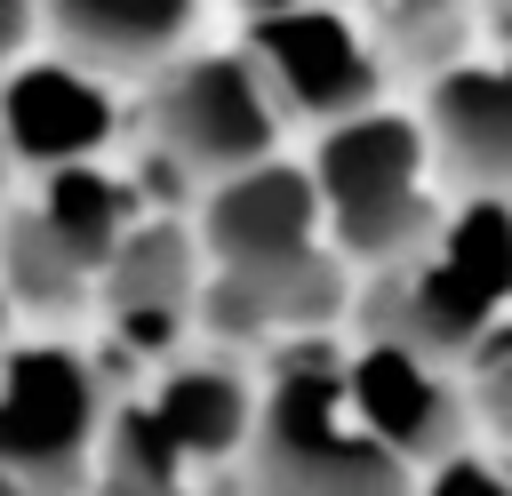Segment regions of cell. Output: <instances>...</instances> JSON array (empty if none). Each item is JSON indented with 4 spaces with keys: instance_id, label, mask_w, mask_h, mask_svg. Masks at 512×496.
<instances>
[{
    "instance_id": "obj_17",
    "label": "cell",
    "mask_w": 512,
    "mask_h": 496,
    "mask_svg": "<svg viewBox=\"0 0 512 496\" xmlns=\"http://www.w3.org/2000/svg\"><path fill=\"white\" fill-rule=\"evenodd\" d=\"M440 496H504V488H496L488 472H472V464H456V472L440 480Z\"/></svg>"
},
{
    "instance_id": "obj_5",
    "label": "cell",
    "mask_w": 512,
    "mask_h": 496,
    "mask_svg": "<svg viewBox=\"0 0 512 496\" xmlns=\"http://www.w3.org/2000/svg\"><path fill=\"white\" fill-rule=\"evenodd\" d=\"M88 432V376L64 352H32L0 384V464H64Z\"/></svg>"
},
{
    "instance_id": "obj_4",
    "label": "cell",
    "mask_w": 512,
    "mask_h": 496,
    "mask_svg": "<svg viewBox=\"0 0 512 496\" xmlns=\"http://www.w3.org/2000/svg\"><path fill=\"white\" fill-rule=\"evenodd\" d=\"M160 128L184 160L200 168H240L272 144V112H264V88L240 72V64H192L168 104H160Z\"/></svg>"
},
{
    "instance_id": "obj_13",
    "label": "cell",
    "mask_w": 512,
    "mask_h": 496,
    "mask_svg": "<svg viewBox=\"0 0 512 496\" xmlns=\"http://www.w3.org/2000/svg\"><path fill=\"white\" fill-rule=\"evenodd\" d=\"M448 272H464L488 304L512 288V216L504 208H472L464 224H456V240H448Z\"/></svg>"
},
{
    "instance_id": "obj_14",
    "label": "cell",
    "mask_w": 512,
    "mask_h": 496,
    "mask_svg": "<svg viewBox=\"0 0 512 496\" xmlns=\"http://www.w3.org/2000/svg\"><path fill=\"white\" fill-rule=\"evenodd\" d=\"M480 320H488V296H480L464 272H448V264H440V272H424V280H416V328H424V336L456 344V336H472Z\"/></svg>"
},
{
    "instance_id": "obj_10",
    "label": "cell",
    "mask_w": 512,
    "mask_h": 496,
    "mask_svg": "<svg viewBox=\"0 0 512 496\" xmlns=\"http://www.w3.org/2000/svg\"><path fill=\"white\" fill-rule=\"evenodd\" d=\"M56 24L104 64H144V56H160L176 40L184 8H168V0H96V8H64Z\"/></svg>"
},
{
    "instance_id": "obj_2",
    "label": "cell",
    "mask_w": 512,
    "mask_h": 496,
    "mask_svg": "<svg viewBox=\"0 0 512 496\" xmlns=\"http://www.w3.org/2000/svg\"><path fill=\"white\" fill-rule=\"evenodd\" d=\"M320 184H328V208H336V224H344V240L360 256L392 248L416 224V128L352 120L344 136H328Z\"/></svg>"
},
{
    "instance_id": "obj_18",
    "label": "cell",
    "mask_w": 512,
    "mask_h": 496,
    "mask_svg": "<svg viewBox=\"0 0 512 496\" xmlns=\"http://www.w3.org/2000/svg\"><path fill=\"white\" fill-rule=\"evenodd\" d=\"M24 24H32V16H24V8H0V56H8V48H16V40H24Z\"/></svg>"
},
{
    "instance_id": "obj_9",
    "label": "cell",
    "mask_w": 512,
    "mask_h": 496,
    "mask_svg": "<svg viewBox=\"0 0 512 496\" xmlns=\"http://www.w3.org/2000/svg\"><path fill=\"white\" fill-rule=\"evenodd\" d=\"M440 128H448L456 160H472L480 176H512V64L448 80L440 88Z\"/></svg>"
},
{
    "instance_id": "obj_16",
    "label": "cell",
    "mask_w": 512,
    "mask_h": 496,
    "mask_svg": "<svg viewBox=\"0 0 512 496\" xmlns=\"http://www.w3.org/2000/svg\"><path fill=\"white\" fill-rule=\"evenodd\" d=\"M176 240H136L128 256H120V296H152V280L160 288H176Z\"/></svg>"
},
{
    "instance_id": "obj_1",
    "label": "cell",
    "mask_w": 512,
    "mask_h": 496,
    "mask_svg": "<svg viewBox=\"0 0 512 496\" xmlns=\"http://www.w3.org/2000/svg\"><path fill=\"white\" fill-rule=\"evenodd\" d=\"M272 464L304 496H392V456L344 424L336 376H296L272 400Z\"/></svg>"
},
{
    "instance_id": "obj_8",
    "label": "cell",
    "mask_w": 512,
    "mask_h": 496,
    "mask_svg": "<svg viewBox=\"0 0 512 496\" xmlns=\"http://www.w3.org/2000/svg\"><path fill=\"white\" fill-rule=\"evenodd\" d=\"M352 400H360V424L384 448H432L440 440V392L416 368V352H400V344H384L352 368Z\"/></svg>"
},
{
    "instance_id": "obj_11",
    "label": "cell",
    "mask_w": 512,
    "mask_h": 496,
    "mask_svg": "<svg viewBox=\"0 0 512 496\" xmlns=\"http://www.w3.org/2000/svg\"><path fill=\"white\" fill-rule=\"evenodd\" d=\"M48 232H56V248L72 256V264H96V256H112V232H120V192L96 176V168H64L56 184H48V216H40Z\"/></svg>"
},
{
    "instance_id": "obj_15",
    "label": "cell",
    "mask_w": 512,
    "mask_h": 496,
    "mask_svg": "<svg viewBox=\"0 0 512 496\" xmlns=\"http://www.w3.org/2000/svg\"><path fill=\"white\" fill-rule=\"evenodd\" d=\"M8 256H16V280H24V288H48V304L80 280V264L56 248V232H48V224H40V232H32V224H16V248H8Z\"/></svg>"
},
{
    "instance_id": "obj_3",
    "label": "cell",
    "mask_w": 512,
    "mask_h": 496,
    "mask_svg": "<svg viewBox=\"0 0 512 496\" xmlns=\"http://www.w3.org/2000/svg\"><path fill=\"white\" fill-rule=\"evenodd\" d=\"M208 224H216V248H224L232 272H240L232 296H248V312H264V304H272L264 288H280L288 272H304L312 192H304L288 168H256V176H232V184L216 192ZM248 312H240V320H248Z\"/></svg>"
},
{
    "instance_id": "obj_12",
    "label": "cell",
    "mask_w": 512,
    "mask_h": 496,
    "mask_svg": "<svg viewBox=\"0 0 512 496\" xmlns=\"http://www.w3.org/2000/svg\"><path fill=\"white\" fill-rule=\"evenodd\" d=\"M160 432L176 440V448H224L232 432H240V392L224 384V376H176L168 392H160Z\"/></svg>"
},
{
    "instance_id": "obj_7",
    "label": "cell",
    "mask_w": 512,
    "mask_h": 496,
    "mask_svg": "<svg viewBox=\"0 0 512 496\" xmlns=\"http://www.w3.org/2000/svg\"><path fill=\"white\" fill-rule=\"evenodd\" d=\"M8 136L32 160H72L104 136V96L80 72H24L8 88Z\"/></svg>"
},
{
    "instance_id": "obj_6",
    "label": "cell",
    "mask_w": 512,
    "mask_h": 496,
    "mask_svg": "<svg viewBox=\"0 0 512 496\" xmlns=\"http://www.w3.org/2000/svg\"><path fill=\"white\" fill-rule=\"evenodd\" d=\"M264 64L280 72V88L304 104V112H352L368 104V64L352 48V32L336 16H312V8H288V16H264Z\"/></svg>"
}]
</instances>
